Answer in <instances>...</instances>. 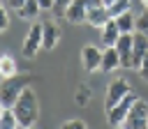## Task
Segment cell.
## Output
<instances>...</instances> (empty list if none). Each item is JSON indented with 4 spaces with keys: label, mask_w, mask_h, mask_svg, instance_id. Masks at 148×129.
<instances>
[{
    "label": "cell",
    "mask_w": 148,
    "mask_h": 129,
    "mask_svg": "<svg viewBox=\"0 0 148 129\" xmlns=\"http://www.w3.org/2000/svg\"><path fill=\"white\" fill-rule=\"evenodd\" d=\"M12 111H14V115H16V120H18L21 127H28V129H30V127L37 122L39 104H37V94H35V90H32L30 85L21 92V97L16 99V104L12 106Z\"/></svg>",
    "instance_id": "cell-1"
},
{
    "label": "cell",
    "mask_w": 148,
    "mask_h": 129,
    "mask_svg": "<svg viewBox=\"0 0 148 129\" xmlns=\"http://www.w3.org/2000/svg\"><path fill=\"white\" fill-rule=\"evenodd\" d=\"M25 88H28V76L16 74L12 78H2V83H0V104L5 108H12Z\"/></svg>",
    "instance_id": "cell-2"
},
{
    "label": "cell",
    "mask_w": 148,
    "mask_h": 129,
    "mask_svg": "<svg viewBox=\"0 0 148 129\" xmlns=\"http://www.w3.org/2000/svg\"><path fill=\"white\" fill-rule=\"evenodd\" d=\"M136 99H139V94L132 90L130 94H125L113 108H109L106 111V122L111 124V127H120L123 122H125V117L130 115V111H132V106L136 104Z\"/></svg>",
    "instance_id": "cell-3"
},
{
    "label": "cell",
    "mask_w": 148,
    "mask_h": 129,
    "mask_svg": "<svg viewBox=\"0 0 148 129\" xmlns=\"http://www.w3.org/2000/svg\"><path fill=\"white\" fill-rule=\"evenodd\" d=\"M120 127L123 129H148V104L143 99H136V104L132 106L130 115L125 117Z\"/></svg>",
    "instance_id": "cell-4"
},
{
    "label": "cell",
    "mask_w": 148,
    "mask_h": 129,
    "mask_svg": "<svg viewBox=\"0 0 148 129\" xmlns=\"http://www.w3.org/2000/svg\"><path fill=\"white\" fill-rule=\"evenodd\" d=\"M132 92V88H130V83L125 81V78H113L109 85H106V92H104V111H109V108H113L125 94H130Z\"/></svg>",
    "instance_id": "cell-5"
},
{
    "label": "cell",
    "mask_w": 148,
    "mask_h": 129,
    "mask_svg": "<svg viewBox=\"0 0 148 129\" xmlns=\"http://www.w3.org/2000/svg\"><path fill=\"white\" fill-rule=\"evenodd\" d=\"M39 48H42V23H35V25H30V30L25 35L21 53H23V58H35Z\"/></svg>",
    "instance_id": "cell-6"
},
{
    "label": "cell",
    "mask_w": 148,
    "mask_h": 129,
    "mask_svg": "<svg viewBox=\"0 0 148 129\" xmlns=\"http://www.w3.org/2000/svg\"><path fill=\"white\" fill-rule=\"evenodd\" d=\"M132 44H134V32H123L116 41V51L120 55V67L132 69Z\"/></svg>",
    "instance_id": "cell-7"
},
{
    "label": "cell",
    "mask_w": 148,
    "mask_h": 129,
    "mask_svg": "<svg viewBox=\"0 0 148 129\" xmlns=\"http://www.w3.org/2000/svg\"><path fill=\"white\" fill-rule=\"evenodd\" d=\"M60 37H62V30L56 21H44L42 23V48L53 51L56 44L60 41Z\"/></svg>",
    "instance_id": "cell-8"
},
{
    "label": "cell",
    "mask_w": 148,
    "mask_h": 129,
    "mask_svg": "<svg viewBox=\"0 0 148 129\" xmlns=\"http://www.w3.org/2000/svg\"><path fill=\"white\" fill-rule=\"evenodd\" d=\"M81 62H83V69L86 71H97L99 67H102V51L97 48V46H92V44H88V46H83V51H81Z\"/></svg>",
    "instance_id": "cell-9"
},
{
    "label": "cell",
    "mask_w": 148,
    "mask_h": 129,
    "mask_svg": "<svg viewBox=\"0 0 148 129\" xmlns=\"http://www.w3.org/2000/svg\"><path fill=\"white\" fill-rule=\"evenodd\" d=\"M148 53V37L143 32H134V44H132V69H139L141 60Z\"/></svg>",
    "instance_id": "cell-10"
},
{
    "label": "cell",
    "mask_w": 148,
    "mask_h": 129,
    "mask_svg": "<svg viewBox=\"0 0 148 129\" xmlns=\"http://www.w3.org/2000/svg\"><path fill=\"white\" fill-rule=\"evenodd\" d=\"M86 16H88V5L86 0H72L67 12H65V18L69 23H86Z\"/></svg>",
    "instance_id": "cell-11"
},
{
    "label": "cell",
    "mask_w": 148,
    "mask_h": 129,
    "mask_svg": "<svg viewBox=\"0 0 148 129\" xmlns=\"http://www.w3.org/2000/svg\"><path fill=\"white\" fill-rule=\"evenodd\" d=\"M120 35H123V32H120L116 18H109V21L102 25V35H99V39H102V44H104V48H106V46H116V41H118Z\"/></svg>",
    "instance_id": "cell-12"
},
{
    "label": "cell",
    "mask_w": 148,
    "mask_h": 129,
    "mask_svg": "<svg viewBox=\"0 0 148 129\" xmlns=\"http://www.w3.org/2000/svg\"><path fill=\"white\" fill-rule=\"evenodd\" d=\"M120 67V55H118V51H116V46H106L104 51H102V67H99V71H113V69H118Z\"/></svg>",
    "instance_id": "cell-13"
},
{
    "label": "cell",
    "mask_w": 148,
    "mask_h": 129,
    "mask_svg": "<svg viewBox=\"0 0 148 129\" xmlns=\"http://www.w3.org/2000/svg\"><path fill=\"white\" fill-rule=\"evenodd\" d=\"M109 18H111V16H109V9H106L104 5H99V7H92V9H88L86 23H88V25H92V28H102V25H104Z\"/></svg>",
    "instance_id": "cell-14"
},
{
    "label": "cell",
    "mask_w": 148,
    "mask_h": 129,
    "mask_svg": "<svg viewBox=\"0 0 148 129\" xmlns=\"http://www.w3.org/2000/svg\"><path fill=\"white\" fill-rule=\"evenodd\" d=\"M18 74V67H16V60L9 55V53H2L0 55V78H12Z\"/></svg>",
    "instance_id": "cell-15"
},
{
    "label": "cell",
    "mask_w": 148,
    "mask_h": 129,
    "mask_svg": "<svg viewBox=\"0 0 148 129\" xmlns=\"http://www.w3.org/2000/svg\"><path fill=\"white\" fill-rule=\"evenodd\" d=\"M116 23H118L120 32H136V16H132V9L116 16Z\"/></svg>",
    "instance_id": "cell-16"
},
{
    "label": "cell",
    "mask_w": 148,
    "mask_h": 129,
    "mask_svg": "<svg viewBox=\"0 0 148 129\" xmlns=\"http://www.w3.org/2000/svg\"><path fill=\"white\" fill-rule=\"evenodd\" d=\"M39 12H42L39 2H37V0H28V2H25V5L18 9V16H21V18H25V21H32V18H35Z\"/></svg>",
    "instance_id": "cell-17"
},
{
    "label": "cell",
    "mask_w": 148,
    "mask_h": 129,
    "mask_svg": "<svg viewBox=\"0 0 148 129\" xmlns=\"http://www.w3.org/2000/svg\"><path fill=\"white\" fill-rule=\"evenodd\" d=\"M18 127H21V124H18L14 111H12V108H5V111H2V117H0V129H18Z\"/></svg>",
    "instance_id": "cell-18"
},
{
    "label": "cell",
    "mask_w": 148,
    "mask_h": 129,
    "mask_svg": "<svg viewBox=\"0 0 148 129\" xmlns=\"http://www.w3.org/2000/svg\"><path fill=\"white\" fill-rule=\"evenodd\" d=\"M130 7H132V0H116V2H113V5H109L106 9H109V16H111V18H116V16L125 14V12H130Z\"/></svg>",
    "instance_id": "cell-19"
},
{
    "label": "cell",
    "mask_w": 148,
    "mask_h": 129,
    "mask_svg": "<svg viewBox=\"0 0 148 129\" xmlns=\"http://www.w3.org/2000/svg\"><path fill=\"white\" fill-rule=\"evenodd\" d=\"M136 32H143L148 37V9L136 16Z\"/></svg>",
    "instance_id": "cell-20"
},
{
    "label": "cell",
    "mask_w": 148,
    "mask_h": 129,
    "mask_svg": "<svg viewBox=\"0 0 148 129\" xmlns=\"http://www.w3.org/2000/svg\"><path fill=\"white\" fill-rule=\"evenodd\" d=\"M69 2H72V0H53V9H51V12H56V16H65Z\"/></svg>",
    "instance_id": "cell-21"
},
{
    "label": "cell",
    "mask_w": 148,
    "mask_h": 129,
    "mask_svg": "<svg viewBox=\"0 0 148 129\" xmlns=\"http://www.w3.org/2000/svg\"><path fill=\"white\" fill-rule=\"evenodd\" d=\"M88 101H90V90L88 88H81L76 92V104L79 106H88Z\"/></svg>",
    "instance_id": "cell-22"
},
{
    "label": "cell",
    "mask_w": 148,
    "mask_h": 129,
    "mask_svg": "<svg viewBox=\"0 0 148 129\" xmlns=\"http://www.w3.org/2000/svg\"><path fill=\"white\" fill-rule=\"evenodd\" d=\"M7 25H9V14H7V7L0 2V32L7 30Z\"/></svg>",
    "instance_id": "cell-23"
},
{
    "label": "cell",
    "mask_w": 148,
    "mask_h": 129,
    "mask_svg": "<svg viewBox=\"0 0 148 129\" xmlns=\"http://www.w3.org/2000/svg\"><path fill=\"white\" fill-rule=\"evenodd\" d=\"M60 129H88L81 120H67V122H62V127Z\"/></svg>",
    "instance_id": "cell-24"
},
{
    "label": "cell",
    "mask_w": 148,
    "mask_h": 129,
    "mask_svg": "<svg viewBox=\"0 0 148 129\" xmlns=\"http://www.w3.org/2000/svg\"><path fill=\"white\" fill-rule=\"evenodd\" d=\"M136 71H139V76H141L143 81H148V53H146V58L141 60V64H139Z\"/></svg>",
    "instance_id": "cell-25"
},
{
    "label": "cell",
    "mask_w": 148,
    "mask_h": 129,
    "mask_svg": "<svg viewBox=\"0 0 148 129\" xmlns=\"http://www.w3.org/2000/svg\"><path fill=\"white\" fill-rule=\"evenodd\" d=\"M25 2H28V0H7V5H9V7H14L16 12H18V9H21Z\"/></svg>",
    "instance_id": "cell-26"
},
{
    "label": "cell",
    "mask_w": 148,
    "mask_h": 129,
    "mask_svg": "<svg viewBox=\"0 0 148 129\" xmlns=\"http://www.w3.org/2000/svg\"><path fill=\"white\" fill-rule=\"evenodd\" d=\"M42 9H53V0H37Z\"/></svg>",
    "instance_id": "cell-27"
},
{
    "label": "cell",
    "mask_w": 148,
    "mask_h": 129,
    "mask_svg": "<svg viewBox=\"0 0 148 129\" xmlns=\"http://www.w3.org/2000/svg\"><path fill=\"white\" fill-rule=\"evenodd\" d=\"M102 2H104V5H106V7H109V5H113V2H116V0H102Z\"/></svg>",
    "instance_id": "cell-28"
},
{
    "label": "cell",
    "mask_w": 148,
    "mask_h": 129,
    "mask_svg": "<svg viewBox=\"0 0 148 129\" xmlns=\"http://www.w3.org/2000/svg\"><path fill=\"white\" fill-rule=\"evenodd\" d=\"M141 7H146V9H148V0H141Z\"/></svg>",
    "instance_id": "cell-29"
},
{
    "label": "cell",
    "mask_w": 148,
    "mask_h": 129,
    "mask_svg": "<svg viewBox=\"0 0 148 129\" xmlns=\"http://www.w3.org/2000/svg\"><path fill=\"white\" fill-rule=\"evenodd\" d=\"M2 111H5V106H2V104H0V117H2Z\"/></svg>",
    "instance_id": "cell-30"
},
{
    "label": "cell",
    "mask_w": 148,
    "mask_h": 129,
    "mask_svg": "<svg viewBox=\"0 0 148 129\" xmlns=\"http://www.w3.org/2000/svg\"><path fill=\"white\" fill-rule=\"evenodd\" d=\"M116 129H123V127H116Z\"/></svg>",
    "instance_id": "cell-31"
},
{
    "label": "cell",
    "mask_w": 148,
    "mask_h": 129,
    "mask_svg": "<svg viewBox=\"0 0 148 129\" xmlns=\"http://www.w3.org/2000/svg\"><path fill=\"white\" fill-rule=\"evenodd\" d=\"M30 129H32V127H30Z\"/></svg>",
    "instance_id": "cell-32"
}]
</instances>
